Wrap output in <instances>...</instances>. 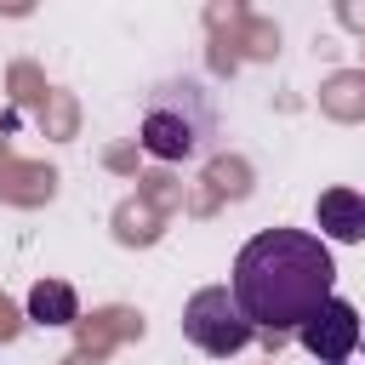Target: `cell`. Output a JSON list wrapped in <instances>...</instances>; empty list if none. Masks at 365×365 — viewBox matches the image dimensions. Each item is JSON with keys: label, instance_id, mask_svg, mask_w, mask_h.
<instances>
[{"label": "cell", "instance_id": "cell-7", "mask_svg": "<svg viewBox=\"0 0 365 365\" xmlns=\"http://www.w3.org/2000/svg\"><path fill=\"white\" fill-rule=\"evenodd\" d=\"M359 342H365V325H359Z\"/></svg>", "mask_w": 365, "mask_h": 365}, {"label": "cell", "instance_id": "cell-3", "mask_svg": "<svg viewBox=\"0 0 365 365\" xmlns=\"http://www.w3.org/2000/svg\"><path fill=\"white\" fill-rule=\"evenodd\" d=\"M182 336H188L194 348L228 359V354H240L257 331H251V319L240 314V302L228 297V285H205V291H194L188 308H182Z\"/></svg>", "mask_w": 365, "mask_h": 365}, {"label": "cell", "instance_id": "cell-6", "mask_svg": "<svg viewBox=\"0 0 365 365\" xmlns=\"http://www.w3.org/2000/svg\"><path fill=\"white\" fill-rule=\"evenodd\" d=\"M29 319L34 325H74L80 319V297L63 285V279H40L29 291Z\"/></svg>", "mask_w": 365, "mask_h": 365}, {"label": "cell", "instance_id": "cell-5", "mask_svg": "<svg viewBox=\"0 0 365 365\" xmlns=\"http://www.w3.org/2000/svg\"><path fill=\"white\" fill-rule=\"evenodd\" d=\"M314 211H319V234H325V240H336V245H359V240H365V194H354V188H325Z\"/></svg>", "mask_w": 365, "mask_h": 365}, {"label": "cell", "instance_id": "cell-4", "mask_svg": "<svg viewBox=\"0 0 365 365\" xmlns=\"http://www.w3.org/2000/svg\"><path fill=\"white\" fill-rule=\"evenodd\" d=\"M297 336H302V348H308L319 365H348V354L359 348V314H354V302L325 297V302L297 325Z\"/></svg>", "mask_w": 365, "mask_h": 365}, {"label": "cell", "instance_id": "cell-1", "mask_svg": "<svg viewBox=\"0 0 365 365\" xmlns=\"http://www.w3.org/2000/svg\"><path fill=\"white\" fill-rule=\"evenodd\" d=\"M336 285V262H331V245L319 234H302V228H262L257 240L240 245L234 257V279H228V297L240 302V314L251 319V331H297Z\"/></svg>", "mask_w": 365, "mask_h": 365}, {"label": "cell", "instance_id": "cell-2", "mask_svg": "<svg viewBox=\"0 0 365 365\" xmlns=\"http://www.w3.org/2000/svg\"><path fill=\"white\" fill-rule=\"evenodd\" d=\"M205 131H211V114H205V97L200 86H165L148 114H143V148L154 160H188L205 148Z\"/></svg>", "mask_w": 365, "mask_h": 365}]
</instances>
